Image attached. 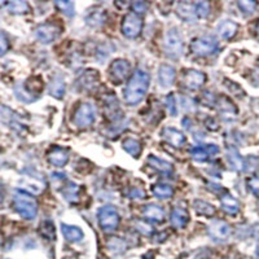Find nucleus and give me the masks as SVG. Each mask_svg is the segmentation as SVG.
Here are the masks:
<instances>
[{
  "mask_svg": "<svg viewBox=\"0 0 259 259\" xmlns=\"http://www.w3.org/2000/svg\"><path fill=\"white\" fill-rule=\"evenodd\" d=\"M237 4L238 8L245 14H253L257 9V3L256 1H252V0H241Z\"/></svg>",
  "mask_w": 259,
  "mask_h": 259,
  "instance_id": "473e14b6",
  "label": "nucleus"
},
{
  "mask_svg": "<svg viewBox=\"0 0 259 259\" xmlns=\"http://www.w3.org/2000/svg\"><path fill=\"white\" fill-rule=\"evenodd\" d=\"M205 82L206 75L203 74L202 71L195 70V69L185 70L183 77H181V83H183V86H184L187 89H192V91L200 89L205 85Z\"/></svg>",
  "mask_w": 259,
  "mask_h": 259,
  "instance_id": "6e6552de",
  "label": "nucleus"
},
{
  "mask_svg": "<svg viewBox=\"0 0 259 259\" xmlns=\"http://www.w3.org/2000/svg\"><path fill=\"white\" fill-rule=\"evenodd\" d=\"M162 136L165 138L170 145L175 146V148H181L185 144V136L183 135V132H180L176 128L166 127L162 131Z\"/></svg>",
  "mask_w": 259,
  "mask_h": 259,
  "instance_id": "ddd939ff",
  "label": "nucleus"
},
{
  "mask_svg": "<svg viewBox=\"0 0 259 259\" xmlns=\"http://www.w3.org/2000/svg\"><path fill=\"white\" fill-rule=\"evenodd\" d=\"M55 4L62 13H65L69 17L74 14V3H71V1H56Z\"/></svg>",
  "mask_w": 259,
  "mask_h": 259,
  "instance_id": "72a5a7b5",
  "label": "nucleus"
},
{
  "mask_svg": "<svg viewBox=\"0 0 259 259\" xmlns=\"http://www.w3.org/2000/svg\"><path fill=\"white\" fill-rule=\"evenodd\" d=\"M238 25L236 22L226 20V21L220 22L218 26V34H219L223 39H232L236 34H237Z\"/></svg>",
  "mask_w": 259,
  "mask_h": 259,
  "instance_id": "a211bd4d",
  "label": "nucleus"
},
{
  "mask_svg": "<svg viewBox=\"0 0 259 259\" xmlns=\"http://www.w3.org/2000/svg\"><path fill=\"white\" fill-rule=\"evenodd\" d=\"M8 9L11 13L14 14H22L29 12V4L26 1H20V0H14L8 3Z\"/></svg>",
  "mask_w": 259,
  "mask_h": 259,
  "instance_id": "cd10ccee",
  "label": "nucleus"
},
{
  "mask_svg": "<svg viewBox=\"0 0 259 259\" xmlns=\"http://www.w3.org/2000/svg\"><path fill=\"white\" fill-rule=\"evenodd\" d=\"M150 85V77L145 70L138 69L128 81L123 92V99L128 105H136L145 97Z\"/></svg>",
  "mask_w": 259,
  "mask_h": 259,
  "instance_id": "f257e3e1",
  "label": "nucleus"
},
{
  "mask_svg": "<svg viewBox=\"0 0 259 259\" xmlns=\"http://www.w3.org/2000/svg\"><path fill=\"white\" fill-rule=\"evenodd\" d=\"M231 226L223 220H213L209 226V234L217 241H226L231 236Z\"/></svg>",
  "mask_w": 259,
  "mask_h": 259,
  "instance_id": "9d476101",
  "label": "nucleus"
},
{
  "mask_svg": "<svg viewBox=\"0 0 259 259\" xmlns=\"http://www.w3.org/2000/svg\"><path fill=\"white\" fill-rule=\"evenodd\" d=\"M144 218L149 222H154V223H161L165 220V210L162 209V206L156 205V203H149L144 207Z\"/></svg>",
  "mask_w": 259,
  "mask_h": 259,
  "instance_id": "4468645a",
  "label": "nucleus"
},
{
  "mask_svg": "<svg viewBox=\"0 0 259 259\" xmlns=\"http://www.w3.org/2000/svg\"><path fill=\"white\" fill-rule=\"evenodd\" d=\"M64 196L70 202H78V185H75L74 183H69L64 191Z\"/></svg>",
  "mask_w": 259,
  "mask_h": 259,
  "instance_id": "7c9ffc66",
  "label": "nucleus"
},
{
  "mask_svg": "<svg viewBox=\"0 0 259 259\" xmlns=\"http://www.w3.org/2000/svg\"><path fill=\"white\" fill-rule=\"evenodd\" d=\"M246 171H256L259 169V158L257 157H249L245 162Z\"/></svg>",
  "mask_w": 259,
  "mask_h": 259,
  "instance_id": "58836bf2",
  "label": "nucleus"
},
{
  "mask_svg": "<svg viewBox=\"0 0 259 259\" xmlns=\"http://www.w3.org/2000/svg\"><path fill=\"white\" fill-rule=\"evenodd\" d=\"M257 257H259V244H258V248H257Z\"/></svg>",
  "mask_w": 259,
  "mask_h": 259,
  "instance_id": "49530a36",
  "label": "nucleus"
},
{
  "mask_svg": "<svg viewBox=\"0 0 259 259\" xmlns=\"http://www.w3.org/2000/svg\"><path fill=\"white\" fill-rule=\"evenodd\" d=\"M227 158L234 171H241L245 169V162H244L242 157L240 156V153L234 146H230L227 149Z\"/></svg>",
  "mask_w": 259,
  "mask_h": 259,
  "instance_id": "412c9836",
  "label": "nucleus"
},
{
  "mask_svg": "<svg viewBox=\"0 0 259 259\" xmlns=\"http://www.w3.org/2000/svg\"><path fill=\"white\" fill-rule=\"evenodd\" d=\"M253 236L257 238H259V223L256 224L254 227H253Z\"/></svg>",
  "mask_w": 259,
  "mask_h": 259,
  "instance_id": "c03bdc74",
  "label": "nucleus"
},
{
  "mask_svg": "<svg viewBox=\"0 0 259 259\" xmlns=\"http://www.w3.org/2000/svg\"><path fill=\"white\" fill-rule=\"evenodd\" d=\"M123 149L127 153H130L132 157L138 158L140 156V153H142V144L136 139L128 138L123 142Z\"/></svg>",
  "mask_w": 259,
  "mask_h": 259,
  "instance_id": "a878e982",
  "label": "nucleus"
},
{
  "mask_svg": "<svg viewBox=\"0 0 259 259\" xmlns=\"http://www.w3.org/2000/svg\"><path fill=\"white\" fill-rule=\"evenodd\" d=\"M177 16L184 20L185 22H196L197 16H196L195 4L191 3H180L177 5Z\"/></svg>",
  "mask_w": 259,
  "mask_h": 259,
  "instance_id": "6ab92c4d",
  "label": "nucleus"
},
{
  "mask_svg": "<svg viewBox=\"0 0 259 259\" xmlns=\"http://www.w3.org/2000/svg\"><path fill=\"white\" fill-rule=\"evenodd\" d=\"M48 160L54 166L62 167L68 164L69 154L68 150L62 149V148H54L48 153Z\"/></svg>",
  "mask_w": 259,
  "mask_h": 259,
  "instance_id": "f3484780",
  "label": "nucleus"
},
{
  "mask_svg": "<svg viewBox=\"0 0 259 259\" xmlns=\"http://www.w3.org/2000/svg\"><path fill=\"white\" fill-rule=\"evenodd\" d=\"M138 227H142V228H138V230L139 231H142L144 234H150L153 232L152 227H150V226H148V224L138 223Z\"/></svg>",
  "mask_w": 259,
  "mask_h": 259,
  "instance_id": "79ce46f5",
  "label": "nucleus"
},
{
  "mask_svg": "<svg viewBox=\"0 0 259 259\" xmlns=\"http://www.w3.org/2000/svg\"><path fill=\"white\" fill-rule=\"evenodd\" d=\"M220 205L222 209L230 215H236L240 210V203L234 197H232L231 195H223L220 197Z\"/></svg>",
  "mask_w": 259,
  "mask_h": 259,
  "instance_id": "aec40b11",
  "label": "nucleus"
},
{
  "mask_svg": "<svg viewBox=\"0 0 259 259\" xmlns=\"http://www.w3.org/2000/svg\"><path fill=\"white\" fill-rule=\"evenodd\" d=\"M40 232L44 237H47L48 240H54L56 237V231H55V226L51 220H46L43 222L40 226Z\"/></svg>",
  "mask_w": 259,
  "mask_h": 259,
  "instance_id": "c756f323",
  "label": "nucleus"
},
{
  "mask_svg": "<svg viewBox=\"0 0 259 259\" xmlns=\"http://www.w3.org/2000/svg\"><path fill=\"white\" fill-rule=\"evenodd\" d=\"M170 222L174 228H184L189 222V213L183 207H175L171 213Z\"/></svg>",
  "mask_w": 259,
  "mask_h": 259,
  "instance_id": "dca6fc26",
  "label": "nucleus"
},
{
  "mask_svg": "<svg viewBox=\"0 0 259 259\" xmlns=\"http://www.w3.org/2000/svg\"><path fill=\"white\" fill-rule=\"evenodd\" d=\"M97 218H99L100 227L107 232H112L114 230H117L118 224H119V214H118L117 209L113 207V206H104V207H101L99 210V213H97Z\"/></svg>",
  "mask_w": 259,
  "mask_h": 259,
  "instance_id": "39448f33",
  "label": "nucleus"
},
{
  "mask_svg": "<svg viewBox=\"0 0 259 259\" xmlns=\"http://www.w3.org/2000/svg\"><path fill=\"white\" fill-rule=\"evenodd\" d=\"M153 195L158 197V199H171L174 196V188L170 184H164L160 183L153 187Z\"/></svg>",
  "mask_w": 259,
  "mask_h": 259,
  "instance_id": "393cba45",
  "label": "nucleus"
},
{
  "mask_svg": "<svg viewBox=\"0 0 259 259\" xmlns=\"http://www.w3.org/2000/svg\"><path fill=\"white\" fill-rule=\"evenodd\" d=\"M175 78H176V71L170 65H161L160 70H158V81L162 87H170L174 85Z\"/></svg>",
  "mask_w": 259,
  "mask_h": 259,
  "instance_id": "2eb2a0df",
  "label": "nucleus"
},
{
  "mask_svg": "<svg viewBox=\"0 0 259 259\" xmlns=\"http://www.w3.org/2000/svg\"><path fill=\"white\" fill-rule=\"evenodd\" d=\"M132 199H144V192L142 191V189H134V192H132L131 195Z\"/></svg>",
  "mask_w": 259,
  "mask_h": 259,
  "instance_id": "37998d69",
  "label": "nucleus"
},
{
  "mask_svg": "<svg viewBox=\"0 0 259 259\" xmlns=\"http://www.w3.org/2000/svg\"><path fill=\"white\" fill-rule=\"evenodd\" d=\"M131 8L135 13L142 14L148 11V4H146L145 1H134V3L131 4Z\"/></svg>",
  "mask_w": 259,
  "mask_h": 259,
  "instance_id": "ea45409f",
  "label": "nucleus"
},
{
  "mask_svg": "<svg viewBox=\"0 0 259 259\" xmlns=\"http://www.w3.org/2000/svg\"><path fill=\"white\" fill-rule=\"evenodd\" d=\"M61 32V29L54 24H43L35 29V35L38 40H40L44 44H50L55 39L58 38Z\"/></svg>",
  "mask_w": 259,
  "mask_h": 259,
  "instance_id": "1a4fd4ad",
  "label": "nucleus"
},
{
  "mask_svg": "<svg viewBox=\"0 0 259 259\" xmlns=\"http://www.w3.org/2000/svg\"><path fill=\"white\" fill-rule=\"evenodd\" d=\"M166 105H167V109H169L171 115H176L177 105H176V100H175V96L173 95V93L166 97Z\"/></svg>",
  "mask_w": 259,
  "mask_h": 259,
  "instance_id": "e433bc0d",
  "label": "nucleus"
},
{
  "mask_svg": "<svg viewBox=\"0 0 259 259\" xmlns=\"http://www.w3.org/2000/svg\"><path fill=\"white\" fill-rule=\"evenodd\" d=\"M146 162L153 167V169H156L157 171H160V173H164V174H171L173 170H174V167L170 162H167V161L161 160L158 157L156 156H149L148 157V160Z\"/></svg>",
  "mask_w": 259,
  "mask_h": 259,
  "instance_id": "5701e85b",
  "label": "nucleus"
},
{
  "mask_svg": "<svg viewBox=\"0 0 259 259\" xmlns=\"http://www.w3.org/2000/svg\"><path fill=\"white\" fill-rule=\"evenodd\" d=\"M193 207L197 211V214L200 215H203V217H213L214 213H215V209H214L213 205L205 202V201H200V200H196L195 203H193Z\"/></svg>",
  "mask_w": 259,
  "mask_h": 259,
  "instance_id": "bb28decb",
  "label": "nucleus"
},
{
  "mask_svg": "<svg viewBox=\"0 0 259 259\" xmlns=\"http://www.w3.org/2000/svg\"><path fill=\"white\" fill-rule=\"evenodd\" d=\"M4 4H5V1H0V7H3Z\"/></svg>",
  "mask_w": 259,
  "mask_h": 259,
  "instance_id": "de8ad7c7",
  "label": "nucleus"
},
{
  "mask_svg": "<svg viewBox=\"0 0 259 259\" xmlns=\"http://www.w3.org/2000/svg\"><path fill=\"white\" fill-rule=\"evenodd\" d=\"M108 246H109L110 250L114 253H123L124 249H126V244L118 237H114L113 240H110Z\"/></svg>",
  "mask_w": 259,
  "mask_h": 259,
  "instance_id": "c9c22d12",
  "label": "nucleus"
},
{
  "mask_svg": "<svg viewBox=\"0 0 259 259\" xmlns=\"http://www.w3.org/2000/svg\"><path fill=\"white\" fill-rule=\"evenodd\" d=\"M65 91H66V86L62 81L61 77H55L50 85V93L56 99H62Z\"/></svg>",
  "mask_w": 259,
  "mask_h": 259,
  "instance_id": "b1692460",
  "label": "nucleus"
},
{
  "mask_svg": "<svg viewBox=\"0 0 259 259\" xmlns=\"http://www.w3.org/2000/svg\"><path fill=\"white\" fill-rule=\"evenodd\" d=\"M96 121V109L91 103L81 104L74 114V123L81 128L89 127Z\"/></svg>",
  "mask_w": 259,
  "mask_h": 259,
  "instance_id": "423d86ee",
  "label": "nucleus"
},
{
  "mask_svg": "<svg viewBox=\"0 0 259 259\" xmlns=\"http://www.w3.org/2000/svg\"><path fill=\"white\" fill-rule=\"evenodd\" d=\"M219 109H220V113L223 114V117H226V115H231V114L236 115V113H237V110H236V108L233 107V104H232L227 97H222L219 104Z\"/></svg>",
  "mask_w": 259,
  "mask_h": 259,
  "instance_id": "c85d7f7f",
  "label": "nucleus"
},
{
  "mask_svg": "<svg viewBox=\"0 0 259 259\" xmlns=\"http://www.w3.org/2000/svg\"><path fill=\"white\" fill-rule=\"evenodd\" d=\"M165 52L171 58H179L184 51V39L177 29L173 28L166 32L164 42Z\"/></svg>",
  "mask_w": 259,
  "mask_h": 259,
  "instance_id": "7ed1b4c3",
  "label": "nucleus"
},
{
  "mask_svg": "<svg viewBox=\"0 0 259 259\" xmlns=\"http://www.w3.org/2000/svg\"><path fill=\"white\" fill-rule=\"evenodd\" d=\"M9 50V40L4 32H0V57L5 55Z\"/></svg>",
  "mask_w": 259,
  "mask_h": 259,
  "instance_id": "4c0bfd02",
  "label": "nucleus"
},
{
  "mask_svg": "<svg viewBox=\"0 0 259 259\" xmlns=\"http://www.w3.org/2000/svg\"><path fill=\"white\" fill-rule=\"evenodd\" d=\"M248 185H249V188H250V191H252L253 193L257 196V197H259V176L249 179Z\"/></svg>",
  "mask_w": 259,
  "mask_h": 259,
  "instance_id": "a19ab883",
  "label": "nucleus"
},
{
  "mask_svg": "<svg viewBox=\"0 0 259 259\" xmlns=\"http://www.w3.org/2000/svg\"><path fill=\"white\" fill-rule=\"evenodd\" d=\"M3 201H4V189L0 187V205L3 203Z\"/></svg>",
  "mask_w": 259,
  "mask_h": 259,
  "instance_id": "a18cd8bd",
  "label": "nucleus"
},
{
  "mask_svg": "<svg viewBox=\"0 0 259 259\" xmlns=\"http://www.w3.org/2000/svg\"><path fill=\"white\" fill-rule=\"evenodd\" d=\"M257 30H258V32H259V24H258V28H257Z\"/></svg>",
  "mask_w": 259,
  "mask_h": 259,
  "instance_id": "09e8293b",
  "label": "nucleus"
},
{
  "mask_svg": "<svg viewBox=\"0 0 259 259\" xmlns=\"http://www.w3.org/2000/svg\"><path fill=\"white\" fill-rule=\"evenodd\" d=\"M61 230H62V234L64 237L70 242H79L83 238V231L79 227H75V226H69V224H62L61 226Z\"/></svg>",
  "mask_w": 259,
  "mask_h": 259,
  "instance_id": "4be33fe9",
  "label": "nucleus"
},
{
  "mask_svg": "<svg viewBox=\"0 0 259 259\" xmlns=\"http://www.w3.org/2000/svg\"><path fill=\"white\" fill-rule=\"evenodd\" d=\"M14 92H16V96H17L18 99L25 101V103H30V101H34V100H35V96L31 95L30 92L24 91V87H22V86H17L16 89H14Z\"/></svg>",
  "mask_w": 259,
  "mask_h": 259,
  "instance_id": "f704fd0d",
  "label": "nucleus"
},
{
  "mask_svg": "<svg viewBox=\"0 0 259 259\" xmlns=\"http://www.w3.org/2000/svg\"><path fill=\"white\" fill-rule=\"evenodd\" d=\"M128 73H130V64L126 60H115L110 66V75L114 82L121 83L124 79L127 78Z\"/></svg>",
  "mask_w": 259,
  "mask_h": 259,
  "instance_id": "9b49d317",
  "label": "nucleus"
},
{
  "mask_svg": "<svg viewBox=\"0 0 259 259\" xmlns=\"http://www.w3.org/2000/svg\"><path fill=\"white\" fill-rule=\"evenodd\" d=\"M195 11L197 18H206L210 13V4L207 1H197L195 3Z\"/></svg>",
  "mask_w": 259,
  "mask_h": 259,
  "instance_id": "2f4dec72",
  "label": "nucleus"
},
{
  "mask_svg": "<svg viewBox=\"0 0 259 259\" xmlns=\"http://www.w3.org/2000/svg\"><path fill=\"white\" fill-rule=\"evenodd\" d=\"M143 18L135 13L127 14L122 22V32L128 39H135L143 30Z\"/></svg>",
  "mask_w": 259,
  "mask_h": 259,
  "instance_id": "0eeeda50",
  "label": "nucleus"
},
{
  "mask_svg": "<svg viewBox=\"0 0 259 259\" xmlns=\"http://www.w3.org/2000/svg\"><path fill=\"white\" fill-rule=\"evenodd\" d=\"M219 50V43L214 36H200L191 43L192 54L200 57H207L214 55Z\"/></svg>",
  "mask_w": 259,
  "mask_h": 259,
  "instance_id": "20e7f679",
  "label": "nucleus"
},
{
  "mask_svg": "<svg viewBox=\"0 0 259 259\" xmlns=\"http://www.w3.org/2000/svg\"><path fill=\"white\" fill-rule=\"evenodd\" d=\"M13 206L21 217L31 220L38 214V203L31 195L25 191H16L13 196Z\"/></svg>",
  "mask_w": 259,
  "mask_h": 259,
  "instance_id": "f03ea898",
  "label": "nucleus"
},
{
  "mask_svg": "<svg viewBox=\"0 0 259 259\" xmlns=\"http://www.w3.org/2000/svg\"><path fill=\"white\" fill-rule=\"evenodd\" d=\"M219 153V148L215 144H209L207 146H195L191 149L192 158L197 162H205L209 157H213Z\"/></svg>",
  "mask_w": 259,
  "mask_h": 259,
  "instance_id": "f8f14e48",
  "label": "nucleus"
}]
</instances>
